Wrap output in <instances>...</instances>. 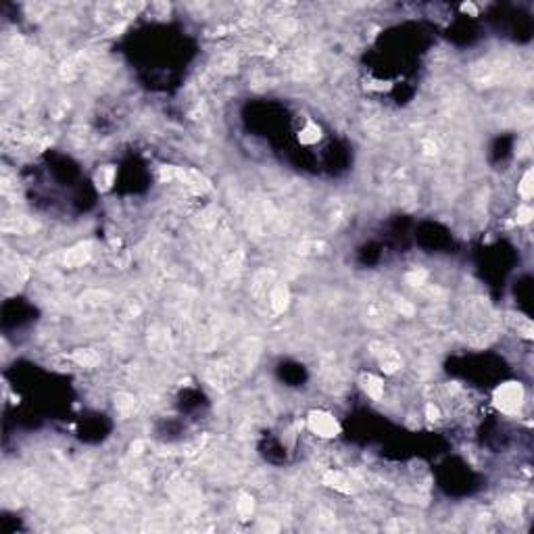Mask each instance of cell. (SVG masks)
<instances>
[{
  "mask_svg": "<svg viewBox=\"0 0 534 534\" xmlns=\"http://www.w3.org/2000/svg\"><path fill=\"white\" fill-rule=\"evenodd\" d=\"M73 359H75V363H79V365H84V367H94L100 359H98V355L92 351V349H79V351H75L73 353Z\"/></svg>",
  "mask_w": 534,
  "mask_h": 534,
  "instance_id": "7",
  "label": "cell"
},
{
  "mask_svg": "<svg viewBox=\"0 0 534 534\" xmlns=\"http://www.w3.org/2000/svg\"><path fill=\"white\" fill-rule=\"evenodd\" d=\"M255 511V503H253V497L251 495H240L238 501H236V514L242 518V520H249Z\"/></svg>",
  "mask_w": 534,
  "mask_h": 534,
  "instance_id": "8",
  "label": "cell"
},
{
  "mask_svg": "<svg viewBox=\"0 0 534 534\" xmlns=\"http://www.w3.org/2000/svg\"><path fill=\"white\" fill-rule=\"evenodd\" d=\"M324 482H326L328 486H332V488H336V491H342V493H349V491H351L346 478H344L340 472H328V474L324 476Z\"/></svg>",
  "mask_w": 534,
  "mask_h": 534,
  "instance_id": "9",
  "label": "cell"
},
{
  "mask_svg": "<svg viewBox=\"0 0 534 534\" xmlns=\"http://www.w3.org/2000/svg\"><path fill=\"white\" fill-rule=\"evenodd\" d=\"M378 361H380L382 369L386 373H394L398 367H400V355L394 351V349H388V346H382V351H378Z\"/></svg>",
  "mask_w": 534,
  "mask_h": 534,
  "instance_id": "4",
  "label": "cell"
},
{
  "mask_svg": "<svg viewBox=\"0 0 534 534\" xmlns=\"http://www.w3.org/2000/svg\"><path fill=\"white\" fill-rule=\"evenodd\" d=\"M134 396H129V394H119L117 398H115V407L121 411V413H129V411H134Z\"/></svg>",
  "mask_w": 534,
  "mask_h": 534,
  "instance_id": "11",
  "label": "cell"
},
{
  "mask_svg": "<svg viewBox=\"0 0 534 534\" xmlns=\"http://www.w3.org/2000/svg\"><path fill=\"white\" fill-rule=\"evenodd\" d=\"M113 177H115V169H113V167H100V171L96 173L98 188L106 190L111 184H113Z\"/></svg>",
  "mask_w": 534,
  "mask_h": 534,
  "instance_id": "10",
  "label": "cell"
},
{
  "mask_svg": "<svg viewBox=\"0 0 534 534\" xmlns=\"http://www.w3.org/2000/svg\"><path fill=\"white\" fill-rule=\"evenodd\" d=\"M461 11H463V13H470V15H476V7H474L472 3H465V5L461 7Z\"/></svg>",
  "mask_w": 534,
  "mask_h": 534,
  "instance_id": "18",
  "label": "cell"
},
{
  "mask_svg": "<svg viewBox=\"0 0 534 534\" xmlns=\"http://www.w3.org/2000/svg\"><path fill=\"white\" fill-rule=\"evenodd\" d=\"M424 280H426V272H411V274L407 276V282L413 284V286H419Z\"/></svg>",
  "mask_w": 534,
  "mask_h": 534,
  "instance_id": "15",
  "label": "cell"
},
{
  "mask_svg": "<svg viewBox=\"0 0 534 534\" xmlns=\"http://www.w3.org/2000/svg\"><path fill=\"white\" fill-rule=\"evenodd\" d=\"M307 424H309V430H311V432L317 434V436H322V438H334V436L340 434L338 421L334 419V415H330V413H326V411H311Z\"/></svg>",
  "mask_w": 534,
  "mask_h": 534,
  "instance_id": "2",
  "label": "cell"
},
{
  "mask_svg": "<svg viewBox=\"0 0 534 534\" xmlns=\"http://www.w3.org/2000/svg\"><path fill=\"white\" fill-rule=\"evenodd\" d=\"M396 309H398L403 315H413V307H411L407 301H398V303H396Z\"/></svg>",
  "mask_w": 534,
  "mask_h": 534,
  "instance_id": "17",
  "label": "cell"
},
{
  "mask_svg": "<svg viewBox=\"0 0 534 534\" xmlns=\"http://www.w3.org/2000/svg\"><path fill=\"white\" fill-rule=\"evenodd\" d=\"M361 386H363L365 394H367L369 398H373V400H380L382 394H384V384H382V380H380L378 376H373V373H367V376L361 378Z\"/></svg>",
  "mask_w": 534,
  "mask_h": 534,
  "instance_id": "5",
  "label": "cell"
},
{
  "mask_svg": "<svg viewBox=\"0 0 534 534\" xmlns=\"http://www.w3.org/2000/svg\"><path fill=\"white\" fill-rule=\"evenodd\" d=\"M90 242H84V244H77V247H73L71 251H67L65 255V265L67 267H79L84 265L88 259H90Z\"/></svg>",
  "mask_w": 534,
  "mask_h": 534,
  "instance_id": "3",
  "label": "cell"
},
{
  "mask_svg": "<svg viewBox=\"0 0 534 534\" xmlns=\"http://www.w3.org/2000/svg\"><path fill=\"white\" fill-rule=\"evenodd\" d=\"M144 447V442H140V440H136L131 444V453H140V449Z\"/></svg>",
  "mask_w": 534,
  "mask_h": 534,
  "instance_id": "19",
  "label": "cell"
},
{
  "mask_svg": "<svg viewBox=\"0 0 534 534\" xmlns=\"http://www.w3.org/2000/svg\"><path fill=\"white\" fill-rule=\"evenodd\" d=\"M532 215H534V211L528 205H522L518 209V224H528V221L532 219Z\"/></svg>",
  "mask_w": 534,
  "mask_h": 534,
  "instance_id": "14",
  "label": "cell"
},
{
  "mask_svg": "<svg viewBox=\"0 0 534 534\" xmlns=\"http://www.w3.org/2000/svg\"><path fill=\"white\" fill-rule=\"evenodd\" d=\"M272 309L276 311V313H282V311L288 307V301H290V295H288V288L284 284H278L274 290H272Z\"/></svg>",
  "mask_w": 534,
  "mask_h": 534,
  "instance_id": "6",
  "label": "cell"
},
{
  "mask_svg": "<svg viewBox=\"0 0 534 534\" xmlns=\"http://www.w3.org/2000/svg\"><path fill=\"white\" fill-rule=\"evenodd\" d=\"M426 417H428L430 421H436V419L440 417V411H438V407H436V405H432V403H428V405H426Z\"/></svg>",
  "mask_w": 534,
  "mask_h": 534,
  "instance_id": "16",
  "label": "cell"
},
{
  "mask_svg": "<svg viewBox=\"0 0 534 534\" xmlns=\"http://www.w3.org/2000/svg\"><path fill=\"white\" fill-rule=\"evenodd\" d=\"M493 400H495L499 411H503L507 415H514V413L520 411V407L524 403V388H522L520 382H505L495 390Z\"/></svg>",
  "mask_w": 534,
  "mask_h": 534,
  "instance_id": "1",
  "label": "cell"
},
{
  "mask_svg": "<svg viewBox=\"0 0 534 534\" xmlns=\"http://www.w3.org/2000/svg\"><path fill=\"white\" fill-rule=\"evenodd\" d=\"M299 138H301L303 144H313V142L319 138V127H317V125H309L307 129L301 131V136H299Z\"/></svg>",
  "mask_w": 534,
  "mask_h": 534,
  "instance_id": "12",
  "label": "cell"
},
{
  "mask_svg": "<svg viewBox=\"0 0 534 534\" xmlns=\"http://www.w3.org/2000/svg\"><path fill=\"white\" fill-rule=\"evenodd\" d=\"M520 194L524 198H530L532 196V171H526L524 177H522V184H520Z\"/></svg>",
  "mask_w": 534,
  "mask_h": 534,
  "instance_id": "13",
  "label": "cell"
}]
</instances>
